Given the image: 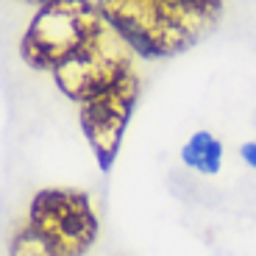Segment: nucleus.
Listing matches in <instances>:
<instances>
[{"mask_svg": "<svg viewBox=\"0 0 256 256\" xmlns=\"http://www.w3.org/2000/svg\"><path fill=\"white\" fill-rule=\"evenodd\" d=\"M103 20L148 58L190 48L220 17V0H98Z\"/></svg>", "mask_w": 256, "mask_h": 256, "instance_id": "1", "label": "nucleus"}, {"mask_svg": "<svg viewBox=\"0 0 256 256\" xmlns=\"http://www.w3.org/2000/svg\"><path fill=\"white\" fill-rule=\"evenodd\" d=\"M103 14L90 0H48L39 3L22 36V58L31 67L56 70L72 58L103 28Z\"/></svg>", "mask_w": 256, "mask_h": 256, "instance_id": "2", "label": "nucleus"}, {"mask_svg": "<svg viewBox=\"0 0 256 256\" xmlns=\"http://www.w3.org/2000/svg\"><path fill=\"white\" fill-rule=\"evenodd\" d=\"M131 50L134 48L122 39V34H117L109 22H103V28L76 56L53 70L58 90L78 103L112 90L126 76L134 72L131 70Z\"/></svg>", "mask_w": 256, "mask_h": 256, "instance_id": "3", "label": "nucleus"}, {"mask_svg": "<svg viewBox=\"0 0 256 256\" xmlns=\"http://www.w3.org/2000/svg\"><path fill=\"white\" fill-rule=\"evenodd\" d=\"M28 226L62 256H84L98 240V214L76 190H42L31 200Z\"/></svg>", "mask_w": 256, "mask_h": 256, "instance_id": "4", "label": "nucleus"}, {"mask_svg": "<svg viewBox=\"0 0 256 256\" xmlns=\"http://www.w3.org/2000/svg\"><path fill=\"white\" fill-rule=\"evenodd\" d=\"M136 95H140V81L131 72L117 86L81 103V114H78L81 117V131L90 142L100 170H109L120 154L122 134L128 128V120H131Z\"/></svg>", "mask_w": 256, "mask_h": 256, "instance_id": "5", "label": "nucleus"}, {"mask_svg": "<svg viewBox=\"0 0 256 256\" xmlns=\"http://www.w3.org/2000/svg\"><path fill=\"white\" fill-rule=\"evenodd\" d=\"M181 159L195 173L214 176V173H220V164H223V145L209 131H198V134H192L186 140L184 150H181Z\"/></svg>", "mask_w": 256, "mask_h": 256, "instance_id": "6", "label": "nucleus"}, {"mask_svg": "<svg viewBox=\"0 0 256 256\" xmlns=\"http://www.w3.org/2000/svg\"><path fill=\"white\" fill-rule=\"evenodd\" d=\"M12 256H62L39 237L31 226H26L22 231H17L12 240Z\"/></svg>", "mask_w": 256, "mask_h": 256, "instance_id": "7", "label": "nucleus"}, {"mask_svg": "<svg viewBox=\"0 0 256 256\" xmlns=\"http://www.w3.org/2000/svg\"><path fill=\"white\" fill-rule=\"evenodd\" d=\"M240 156H242L245 164H250L256 170V142H245V145L240 148Z\"/></svg>", "mask_w": 256, "mask_h": 256, "instance_id": "8", "label": "nucleus"}, {"mask_svg": "<svg viewBox=\"0 0 256 256\" xmlns=\"http://www.w3.org/2000/svg\"><path fill=\"white\" fill-rule=\"evenodd\" d=\"M31 3H48V0H31Z\"/></svg>", "mask_w": 256, "mask_h": 256, "instance_id": "9", "label": "nucleus"}]
</instances>
